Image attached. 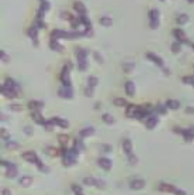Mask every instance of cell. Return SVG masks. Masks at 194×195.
Masks as SVG:
<instances>
[{"label":"cell","mask_w":194,"mask_h":195,"mask_svg":"<svg viewBox=\"0 0 194 195\" xmlns=\"http://www.w3.org/2000/svg\"><path fill=\"white\" fill-rule=\"evenodd\" d=\"M146 111L143 110L140 106H138L134 104L129 105L127 110L126 114L127 117L131 118H137L141 119L147 114Z\"/></svg>","instance_id":"1"},{"label":"cell","mask_w":194,"mask_h":195,"mask_svg":"<svg viewBox=\"0 0 194 195\" xmlns=\"http://www.w3.org/2000/svg\"><path fill=\"white\" fill-rule=\"evenodd\" d=\"M78 149L75 147L65 151L63 156V163L65 165L69 166L75 163L78 158Z\"/></svg>","instance_id":"2"},{"label":"cell","mask_w":194,"mask_h":195,"mask_svg":"<svg viewBox=\"0 0 194 195\" xmlns=\"http://www.w3.org/2000/svg\"><path fill=\"white\" fill-rule=\"evenodd\" d=\"M87 52L84 49L80 50L78 53V62L79 69L81 71H85L88 66L87 59Z\"/></svg>","instance_id":"3"},{"label":"cell","mask_w":194,"mask_h":195,"mask_svg":"<svg viewBox=\"0 0 194 195\" xmlns=\"http://www.w3.org/2000/svg\"><path fill=\"white\" fill-rule=\"evenodd\" d=\"M150 27L152 29H156L159 25V12L158 9H153L149 14Z\"/></svg>","instance_id":"4"},{"label":"cell","mask_w":194,"mask_h":195,"mask_svg":"<svg viewBox=\"0 0 194 195\" xmlns=\"http://www.w3.org/2000/svg\"><path fill=\"white\" fill-rule=\"evenodd\" d=\"M22 157L27 161L35 163L39 168H42V162L34 152H26L22 154Z\"/></svg>","instance_id":"5"},{"label":"cell","mask_w":194,"mask_h":195,"mask_svg":"<svg viewBox=\"0 0 194 195\" xmlns=\"http://www.w3.org/2000/svg\"><path fill=\"white\" fill-rule=\"evenodd\" d=\"M60 80L65 87H70L71 85V80L70 76V71L67 66H65L60 74Z\"/></svg>","instance_id":"6"},{"label":"cell","mask_w":194,"mask_h":195,"mask_svg":"<svg viewBox=\"0 0 194 195\" xmlns=\"http://www.w3.org/2000/svg\"><path fill=\"white\" fill-rule=\"evenodd\" d=\"M58 95L63 98L65 99H70L73 97L74 92L72 89L70 88V87H61L59 89L58 92Z\"/></svg>","instance_id":"7"},{"label":"cell","mask_w":194,"mask_h":195,"mask_svg":"<svg viewBox=\"0 0 194 195\" xmlns=\"http://www.w3.org/2000/svg\"><path fill=\"white\" fill-rule=\"evenodd\" d=\"M181 133L187 142H191L194 139V127L181 130Z\"/></svg>","instance_id":"8"},{"label":"cell","mask_w":194,"mask_h":195,"mask_svg":"<svg viewBox=\"0 0 194 195\" xmlns=\"http://www.w3.org/2000/svg\"><path fill=\"white\" fill-rule=\"evenodd\" d=\"M5 166L7 167L6 176L9 178H15L17 175V169L16 166L12 163L5 162Z\"/></svg>","instance_id":"9"},{"label":"cell","mask_w":194,"mask_h":195,"mask_svg":"<svg viewBox=\"0 0 194 195\" xmlns=\"http://www.w3.org/2000/svg\"><path fill=\"white\" fill-rule=\"evenodd\" d=\"M1 93L9 99H13L17 96V91L13 89L4 86L1 87Z\"/></svg>","instance_id":"10"},{"label":"cell","mask_w":194,"mask_h":195,"mask_svg":"<svg viewBox=\"0 0 194 195\" xmlns=\"http://www.w3.org/2000/svg\"><path fill=\"white\" fill-rule=\"evenodd\" d=\"M51 37L52 40H56L61 38H70V33L60 30H55L52 31Z\"/></svg>","instance_id":"11"},{"label":"cell","mask_w":194,"mask_h":195,"mask_svg":"<svg viewBox=\"0 0 194 195\" xmlns=\"http://www.w3.org/2000/svg\"><path fill=\"white\" fill-rule=\"evenodd\" d=\"M159 190L161 192H168V193H174L177 192V189L175 187L172 186V185L166 184V183H162L159 186Z\"/></svg>","instance_id":"12"},{"label":"cell","mask_w":194,"mask_h":195,"mask_svg":"<svg viewBox=\"0 0 194 195\" xmlns=\"http://www.w3.org/2000/svg\"><path fill=\"white\" fill-rule=\"evenodd\" d=\"M174 35L175 37L181 42H186L187 41V38L185 33L179 29H177L174 30Z\"/></svg>","instance_id":"13"},{"label":"cell","mask_w":194,"mask_h":195,"mask_svg":"<svg viewBox=\"0 0 194 195\" xmlns=\"http://www.w3.org/2000/svg\"><path fill=\"white\" fill-rule=\"evenodd\" d=\"M99 165L105 170H109L112 166V163L111 160L107 158H101L98 161Z\"/></svg>","instance_id":"14"},{"label":"cell","mask_w":194,"mask_h":195,"mask_svg":"<svg viewBox=\"0 0 194 195\" xmlns=\"http://www.w3.org/2000/svg\"><path fill=\"white\" fill-rule=\"evenodd\" d=\"M51 121L54 125H57L63 129L67 128L69 126V123L68 121L63 119H61L59 117H54L52 119Z\"/></svg>","instance_id":"15"},{"label":"cell","mask_w":194,"mask_h":195,"mask_svg":"<svg viewBox=\"0 0 194 195\" xmlns=\"http://www.w3.org/2000/svg\"><path fill=\"white\" fill-rule=\"evenodd\" d=\"M31 117L35 123L39 124L45 125L46 123L44 117H42V115L38 111H35L33 112V113L31 114Z\"/></svg>","instance_id":"16"},{"label":"cell","mask_w":194,"mask_h":195,"mask_svg":"<svg viewBox=\"0 0 194 195\" xmlns=\"http://www.w3.org/2000/svg\"><path fill=\"white\" fill-rule=\"evenodd\" d=\"M147 57L149 59L153 61L158 66H162L163 65V61L162 58L154 53L150 52L147 54Z\"/></svg>","instance_id":"17"},{"label":"cell","mask_w":194,"mask_h":195,"mask_svg":"<svg viewBox=\"0 0 194 195\" xmlns=\"http://www.w3.org/2000/svg\"><path fill=\"white\" fill-rule=\"evenodd\" d=\"M125 87L126 92L129 96H131L134 94L136 88H135V85L133 82L131 81L127 82L125 83Z\"/></svg>","instance_id":"18"},{"label":"cell","mask_w":194,"mask_h":195,"mask_svg":"<svg viewBox=\"0 0 194 195\" xmlns=\"http://www.w3.org/2000/svg\"><path fill=\"white\" fill-rule=\"evenodd\" d=\"M131 188L135 190H139L145 186V182L143 180H136L131 183Z\"/></svg>","instance_id":"19"},{"label":"cell","mask_w":194,"mask_h":195,"mask_svg":"<svg viewBox=\"0 0 194 195\" xmlns=\"http://www.w3.org/2000/svg\"><path fill=\"white\" fill-rule=\"evenodd\" d=\"M95 133V129L92 127H88L85 128L80 131V135L83 137H88L92 135Z\"/></svg>","instance_id":"20"},{"label":"cell","mask_w":194,"mask_h":195,"mask_svg":"<svg viewBox=\"0 0 194 195\" xmlns=\"http://www.w3.org/2000/svg\"><path fill=\"white\" fill-rule=\"evenodd\" d=\"M50 48L52 50L58 52H61L64 50V47L60 44H59L56 41V40L51 39V42H50Z\"/></svg>","instance_id":"21"},{"label":"cell","mask_w":194,"mask_h":195,"mask_svg":"<svg viewBox=\"0 0 194 195\" xmlns=\"http://www.w3.org/2000/svg\"><path fill=\"white\" fill-rule=\"evenodd\" d=\"M157 123H158V119L155 117H150L147 120V121L146 122V125L148 129L152 130L155 127Z\"/></svg>","instance_id":"22"},{"label":"cell","mask_w":194,"mask_h":195,"mask_svg":"<svg viewBox=\"0 0 194 195\" xmlns=\"http://www.w3.org/2000/svg\"><path fill=\"white\" fill-rule=\"evenodd\" d=\"M29 108L31 110H38L39 108H40L44 106V103L40 101H31L29 102L28 104Z\"/></svg>","instance_id":"23"},{"label":"cell","mask_w":194,"mask_h":195,"mask_svg":"<svg viewBox=\"0 0 194 195\" xmlns=\"http://www.w3.org/2000/svg\"><path fill=\"white\" fill-rule=\"evenodd\" d=\"M4 86L5 87H9V88L13 89H14V90H15L17 91L19 89L18 85L11 78H8V79H6Z\"/></svg>","instance_id":"24"},{"label":"cell","mask_w":194,"mask_h":195,"mask_svg":"<svg viewBox=\"0 0 194 195\" xmlns=\"http://www.w3.org/2000/svg\"><path fill=\"white\" fill-rule=\"evenodd\" d=\"M74 9L77 12L80 13V14H83L86 12V9L84 5L81 2H75L74 3Z\"/></svg>","instance_id":"25"},{"label":"cell","mask_w":194,"mask_h":195,"mask_svg":"<svg viewBox=\"0 0 194 195\" xmlns=\"http://www.w3.org/2000/svg\"><path fill=\"white\" fill-rule=\"evenodd\" d=\"M123 148L124 151L126 152L127 154L129 155L131 152L132 150V145L129 140H126L123 143Z\"/></svg>","instance_id":"26"},{"label":"cell","mask_w":194,"mask_h":195,"mask_svg":"<svg viewBox=\"0 0 194 195\" xmlns=\"http://www.w3.org/2000/svg\"><path fill=\"white\" fill-rule=\"evenodd\" d=\"M167 106L172 110H177L180 107V103L177 100H168L167 102Z\"/></svg>","instance_id":"27"},{"label":"cell","mask_w":194,"mask_h":195,"mask_svg":"<svg viewBox=\"0 0 194 195\" xmlns=\"http://www.w3.org/2000/svg\"><path fill=\"white\" fill-rule=\"evenodd\" d=\"M27 33H28L29 36L33 39L34 42H37L38 32H37V30L35 27H32L30 29L28 30Z\"/></svg>","instance_id":"28"},{"label":"cell","mask_w":194,"mask_h":195,"mask_svg":"<svg viewBox=\"0 0 194 195\" xmlns=\"http://www.w3.org/2000/svg\"><path fill=\"white\" fill-rule=\"evenodd\" d=\"M69 140V137L67 135L61 133L58 135V141L62 145L65 146L67 144Z\"/></svg>","instance_id":"29"},{"label":"cell","mask_w":194,"mask_h":195,"mask_svg":"<svg viewBox=\"0 0 194 195\" xmlns=\"http://www.w3.org/2000/svg\"><path fill=\"white\" fill-rule=\"evenodd\" d=\"M33 182V179L30 177H24L22 178L20 181L21 185L24 187H29L30 186Z\"/></svg>","instance_id":"30"},{"label":"cell","mask_w":194,"mask_h":195,"mask_svg":"<svg viewBox=\"0 0 194 195\" xmlns=\"http://www.w3.org/2000/svg\"><path fill=\"white\" fill-rule=\"evenodd\" d=\"M188 16L186 14H182L178 18V23L181 25H184L186 24L188 21Z\"/></svg>","instance_id":"31"},{"label":"cell","mask_w":194,"mask_h":195,"mask_svg":"<svg viewBox=\"0 0 194 195\" xmlns=\"http://www.w3.org/2000/svg\"><path fill=\"white\" fill-rule=\"evenodd\" d=\"M102 119L104 121L108 124H112L114 122L113 117H112L110 114H105L102 116Z\"/></svg>","instance_id":"32"},{"label":"cell","mask_w":194,"mask_h":195,"mask_svg":"<svg viewBox=\"0 0 194 195\" xmlns=\"http://www.w3.org/2000/svg\"><path fill=\"white\" fill-rule=\"evenodd\" d=\"M113 103L116 106H124L125 104H127V101L125 99L121 98H117L113 101Z\"/></svg>","instance_id":"33"},{"label":"cell","mask_w":194,"mask_h":195,"mask_svg":"<svg viewBox=\"0 0 194 195\" xmlns=\"http://www.w3.org/2000/svg\"><path fill=\"white\" fill-rule=\"evenodd\" d=\"M88 82L89 84V86L93 88V87H95L97 85L99 80L98 79L95 77H90L88 80Z\"/></svg>","instance_id":"34"},{"label":"cell","mask_w":194,"mask_h":195,"mask_svg":"<svg viewBox=\"0 0 194 195\" xmlns=\"http://www.w3.org/2000/svg\"><path fill=\"white\" fill-rule=\"evenodd\" d=\"M83 182L85 184L88 185H95L96 182V179L91 177H87L84 179Z\"/></svg>","instance_id":"35"},{"label":"cell","mask_w":194,"mask_h":195,"mask_svg":"<svg viewBox=\"0 0 194 195\" xmlns=\"http://www.w3.org/2000/svg\"><path fill=\"white\" fill-rule=\"evenodd\" d=\"M47 153L52 156H56L59 155V151L58 149L54 147H49L47 150Z\"/></svg>","instance_id":"36"},{"label":"cell","mask_w":194,"mask_h":195,"mask_svg":"<svg viewBox=\"0 0 194 195\" xmlns=\"http://www.w3.org/2000/svg\"><path fill=\"white\" fill-rule=\"evenodd\" d=\"M1 137L3 139H8L10 137L9 132L5 129H1Z\"/></svg>","instance_id":"37"},{"label":"cell","mask_w":194,"mask_h":195,"mask_svg":"<svg viewBox=\"0 0 194 195\" xmlns=\"http://www.w3.org/2000/svg\"><path fill=\"white\" fill-rule=\"evenodd\" d=\"M6 148L8 150H15L17 149L18 148H19V145L18 144H17L15 142H10L9 143H7L6 145Z\"/></svg>","instance_id":"38"},{"label":"cell","mask_w":194,"mask_h":195,"mask_svg":"<svg viewBox=\"0 0 194 195\" xmlns=\"http://www.w3.org/2000/svg\"><path fill=\"white\" fill-rule=\"evenodd\" d=\"M72 189L75 195H84L82 193V189L77 185H72Z\"/></svg>","instance_id":"39"},{"label":"cell","mask_w":194,"mask_h":195,"mask_svg":"<svg viewBox=\"0 0 194 195\" xmlns=\"http://www.w3.org/2000/svg\"><path fill=\"white\" fill-rule=\"evenodd\" d=\"M112 22L111 19L108 17H104L101 20V23L104 26H110L111 25Z\"/></svg>","instance_id":"40"},{"label":"cell","mask_w":194,"mask_h":195,"mask_svg":"<svg viewBox=\"0 0 194 195\" xmlns=\"http://www.w3.org/2000/svg\"><path fill=\"white\" fill-rule=\"evenodd\" d=\"M171 50L172 51V52L174 53H177V52H179V50H181V46L180 45L177 43V42H174L171 46Z\"/></svg>","instance_id":"41"},{"label":"cell","mask_w":194,"mask_h":195,"mask_svg":"<svg viewBox=\"0 0 194 195\" xmlns=\"http://www.w3.org/2000/svg\"><path fill=\"white\" fill-rule=\"evenodd\" d=\"M183 82L186 84L194 86V77H186L183 78Z\"/></svg>","instance_id":"42"},{"label":"cell","mask_w":194,"mask_h":195,"mask_svg":"<svg viewBox=\"0 0 194 195\" xmlns=\"http://www.w3.org/2000/svg\"><path fill=\"white\" fill-rule=\"evenodd\" d=\"M11 109L14 111H21L22 110V106L20 104H13L10 106Z\"/></svg>","instance_id":"43"},{"label":"cell","mask_w":194,"mask_h":195,"mask_svg":"<svg viewBox=\"0 0 194 195\" xmlns=\"http://www.w3.org/2000/svg\"><path fill=\"white\" fill-rule=\"evenodd\" d=\"M93 89L90 86L85 89V94L88 97H91L93 95Z\"/></svg>","instance_id":"44"},{"label":"cell","mask_w":194,"mask_h":195,"mask_svg":"<svg viewBox=\"0 0 194 195\" xmlns=\"http://www.w3.org/2000/svg\"><path fill=\"white\" fill-rule=\"evenodd\" d=\"M98 188H103L105 185V182L103 181L102 180H100V179H96V185H95Z\"/></svg>","instance_id":"45"},{"label":"cell","mask_w":194,"mask_h":195,"mask_svg":"<svg viewBox=\"0 0 194 195\" xmlns=\"http://www.w3.org/2000/svg\"><path fill=\"white\" fill-rule=\"evenodd\" d=\"M1 59L4 62H8L9 60V56L5 54V52H3L2 51L1 52Z\"/></svg>","instance_id":"46"},{"label":"cell","mask_w":194,"mask_h":195,"mask_svg":"<svg viewBox=\"0 0 194 195\" xmlns=\"http://www.w3.org/2000/svg\"><path fill=\"white\" fill-rule=\"evenodd\" d=\"M129 161L130 163L131 164H136L137 163V158L136 157V156H134V155L130 154V155H129Z\"/></svg>","instance_id":"47"},{"label":"cell","mask_w":194,"mask_h":195,"mask_svg":"<svg viewBox=\"0 0 194 195\" xmlns=\"http://www.w3.org/2000/svg\"><path fill=\"white\" fill-rule=\"evenodd\" d=\"M81 21H82V22H83V23L84 25H86L87 27H90V24H91L89 20L86 17H81Z\"/></svg>","instance_id":"48"},{"label":"cell","mask_w":194,"mask_h":195,"mask_svg":"<svg viewBox=\"0 0 194 195\" xmlns=\"http://www.w3.org/2000/svg\"><path fill=\"white\" fill-rule=\"evenodd\" d=\"M2 195H12L10 191L8 189H5L2 191Z\"/></svg>","instance_id":"49"},{"label":"cell","mask_w":194,"mask_h":195,"mask_svg":"<svg viewBox=\"0 0 194 195\" xmlns=\"http://www.w3.org/2000/svg\"><path fill=\"white\" fill-rule=\"evenodd\" d=\"M175 194L176 195H186V193L181 190H177Z\"/></svg>","instance_id":"50"},{"label":"cell","mask_w":194,"mask_h":195,"mask_svg":"<svg viewBox=\"0 0 194 195\" xmlns=\"http://www.w3.org/2000/svg\"><path fill=\"white\" fill-rule=\"evenodd\" d=\"M190 3H194V0H187Z\"/></svg>","instance_id":"51"},{"label":"cell","mask_w":194,"mask_h":195,"mask_svg":"<svg viewBox=\"0 0 194 195\" xmlns=\"http://www.w3.org/2000/svg\"><path fill=\"white\" fill-rule=\"evenodd\" d=\"M193 49H194V44L193 45Z\"/></svg>","instance_id":"52"},{"label":"cell","mask_w":194,"mask_h":195,"mask_svg":"<svg viewBox=\"0 0 194 195\" xmlns=\"http://www.w3.org/2000/svg\"><path fill=\"white\" fill-rule=\"evenodd\" d=\"M161 1H164V0H161Z\"/></svg>","instance_id":"53"}]
</instances>
